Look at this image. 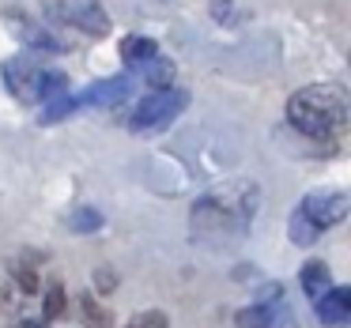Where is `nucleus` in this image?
I'll return each mask as SVG.
<instances>
[{
    "instance_id": "f257e3e1",
    "label": "nucleus",
    "mask_w": 351,
    "mask_h": 328,
    "mask_svg": "<svg viewBox=\"0 0 351 328\" xmlns=\"http://www.w3.org/2000/svg\"><path fill=\"white\" fill-rule=\"evenodd\" d=\"M257 204H261V189L253 181H234V185L204 192L200 200H193V212H189L193 234L212 245L242 238L250 230V219L257 212Z\"/></svg>"
},
{
    "instance_id": "f03ea898",
    "label": "nucleus",
    "mask_w": 351,
    "mask_h": 328,
    "mask_svg": "<svg viewBox=\"0 0 351 328\" xmlns=\"http://www.w3.org/2000/svg\"><path fill=\"white\" fill-rule=\"evenodd\" d=\"M287 121L302 136L328 140L336 132H343V125H348V94L336 84L302 87V91H295L287 99Z\"/></svg>"
},
{
    "instance_id": "7ed1b4c3",
    "label": "nucleus",
    "mask_w": 351,
    "mask_h": 328,
    "mask_svg": "<svg viewBox=\"0 0 351 328\" xmlns=\"http://www.w3.org/2000/svg\"><path fill=\"white\" fill-rule=\"evenodd\" d=\"M46 19L61 27H76L91 38L110 34V16L102 12L99 0H46Z\"/></svg>"
},
{
    "instance_id": "20e7f679",
    "label": "nucleus",
    "mask_w": 351,
    "mask_h": 328,
    "mask_svg": "<svg viewBox=\"0 0 351 328\" xmlns=\"http://www.w3.org/2000/svg\"><path fill=\"white\" fill-rule=\"evenodd\" d=\"M185 106H189V94L178 91V87H162V91H155V94H147V99L136 102V110H132V117H129V129L132 132L162 129V125H170Z\"/></svg>"
},
{
    "instance_id": "39448f33",
    "label": "nucleus",
    "mask_w": 351,
    "mask_h": 328,
    "mask_svg": "<svg viewBox=\"0 0 351 328\" xmlns=\"http://www.w3.org/2000/svg\"><path fill=\"white\" fill-rule=\"evenodd\" d=\"M348 207H351L348 192H310V197L298 204V212H302L317 230H328V227H336V223H343Z\"/></svg>"
},
{
    "instance_id": "423d86ee",
    "label": "nucleus",
    "mask_w": 351,
    "mask_h": 328,
    "mask_svg": "<svg viewBox=\"0 0 351 328\" xmlns=\"http://www.w3.org/2000/svg\"><path fill=\"white\" fill-rule=\"evenodd\" d=\"M234 325L238 328H291L295 313H291V305L283 298H276V302H257L250 310H238Z\"/></svg>"
},
{
    "instance_id": "0eeeda50",
    "label": "nucleus",
    "mask_w": 351,
    "mask_h": 328,
    "mask_svg": "<svg viewBox=\"0 0 351 328\" xmlns=\"http://www.w3.org/2000/svg\"><path fill=\"white\" fill-rule=\"evenodd\" d=\"M38 76H42V68L31 57H12V61H4V84H8V91L19 102H38Z\"/></svg>"
},
{
    "instance_id": "6e6552de",
    "label": "nucleus",
    "mask_w": 351,
    "mask_h": 328,
    "mask_svg": "<svg viewBox=\"0 0 351 328\" xmlns=\"http://www.w3.org/2000/svg\"><path fill=\"white\" fill-rule=\"evenodd\" d=\"M129 91H132L129 76H110V79L91 84L87 91H80L76 102H80V106H102V110H110V106H117V102L129 99Z\"/></svg>"
},
{
    "instance_id": "1a4fd4ad",
    "label": "nucleus",
    "mask_w": 351,
    "mask_h": 328,
    "mask_svg": "<svg viewBox=\"0 0 351 328\" xmlns=\"http://www.w3.org/2000/svg\"><path fill=\"white\" fill-rule=\"evenodd\" d=\"M313 310H317V320L325 328H343L351 320V290L348 287H328L325 294L313 302Z\"/></svg>"
},
{
    "instance_id": "9d476101",
    "label": "nucleus",
    "mask_w": 351,
    "mask_h": 328,
    "mask_svg": "<svg viewBox=\"0 0 351 328\" xmlns=\"http://www.w3.org/2000/svg\"><path fill=\"white\" fill-rule=\"evenodd\" d=\"M298 283H302L306 298H310V302H317V298L325 294L328 287H332V275H328V264H325V260H306V264H302V272H298Z\"/></svg>"
},
{
    "instance_id": "9b49d317",
    "label": "nucleus",
    "mask_w": 351,
    "mask_h": 328,
    "mask_svg": "<svg viewBox=\"0 0 351 328\" xmlns=\"http://www.w3.org/2000/svg\"><path fill=\"white\" fill-rule=\"evenodd\" d=\"M155 53H159V46H155L152 38H144V34H125L121 38V61L129 64V68H144Z\"/></svg>"
},
{
    "instance_id": "f8f14e48",
    "label": "nucleus",
    "mask_w": 351,
    "mask_h": 328,
    "mask_svg": "<svg viewBox=\"0 0 351 328\" xmlns=\"http://www.w3.org/2000/svg\"><path fill=\"white\" fill-rule=\"evenodd\" d=\"M16 31H19V38H23L31 49H38V53H64V46L46 31V27H38V23H23V16H19Z\"/></svg>"
},
{
    "instance_id": "ddd939ff",
    "label": "nucleus",
    "mask_w": 351,
    "mask_h": 328,
    "mask_svg": "<svg viewBox=\"0 0 351 328\" xmlns=\"http://www.w3.org/2000/svg\"><path fill=\"white\" fill-rule=\"evenodd\" d=\"M140 72H144V79L155 87V91H162V87L174 84V61H167L162 53H155L152 61H147L144 68H140Z\"/></svg>"
},
{
    "instance_id": "4468645a",
    "label": "nucleus",
    "mask_w": 351,
    "mask_h": 328,
    "mask_svg": "<svg viewBox=\"0 0 351 328\" xmlns=\"http://www.w3.org/2000/svg\"><path fill=\"white\" fill-rule=\"evenodd\" d=\"M287 234H291V242H295V245H313L321 238V230L295 207V212H291V223H287Z\"/></svg>"
},
{
    "instance_id": "2eb2a0df",
    "label": "nucleus",
    "mask_w": 351,
    "mask_h": 328,
    "mask_svg": "<svg viewBox=\"0 0 351 328\" xmlns=\"http://www.w3.org/2000/svg\"><path fill=\"white\" fill-rule=\"evenodd\" d=\"M72 110H80V102H76V94H57V99H49L46 102V110H42V125H57V121H64V117L72 114Z\"/></svg>"
},
{
    "instance_id": "dca6fc26",
    "label": "nucleus",
    "mask_w": 351,
    "mask_h": 328,
    "mask_svg": "<svg viewBox=\"0 0 351 328\" xmlns=\"http://www.w3.org/2000/svg\"><path fill=\"white\" fill-rule=\"evenodd\" d=\"M64 310H69V298H64V287L53 279L46 287V294H42V317L57 320V317H64Z\"/></svg>"
},
{
    "instance_id": "f3484780",
    "label": "nucleus",
    "mask_w": 351,
    "mask_h": 328,
    "mask_svg": "<svg viewBox=\"0 0 351 328\" xmlns=\"http://www.w3.org/2000/svg\"><path fill=\"white\" fill-rule=\"evenodd\" d=\"M80 313H84V325H87V328H114V317H110V310H102V305L95 302L91 294L80 298Z\"/></svg>"
},
{
    "instance_id": "a211bd4d",
    "label": "nucleus",
    "mask_w": 351,
    "mask_h": 328,
    "mask_svg": "<svg viewBox=\"0 0 351 328\" xmlns=\"http://www.w3.org/2000/svg\"><path fill=\"white\" fill-rule=\"evenodd\" d=\"M69 227L76 230V234H95V230H102V215L95 212V207H76Z\"/></svg>"
},
{
    "instance_id": "6ab92c4d",
    "label": "nucleus",
    "mask_w": 351,
    "mask_h": 328,
    "mask_svg": "<svg viewBox=\"0 0 351 328\" xmlns=\"http://www.w3.org/2000/svg\"><path fill=\"white\" fill-rule=\"evenodd\" d=\"M125 328H170V317L159 313V310H144V313H136Z\"/></svg>"
},
{
    "instance_id": "aec40b11",
    "label": "nucleus",
    "mask_w": 351,
    "mask_h": 328,
    "mask_svg": "<svg viewBox=\"0 0 351 328\" xmlns=\"http://www.w3.org/2000/svg\"><path fill=\"white\" fill-rule=\"evenodd\" d=\"M95 287H99V294H110V290L117 287V275L110 272V268H99V272H95Z\"/></svg>"
},
{
    "instance_id": "412c9836",
    "label": "nucleus",
    "mask_w": 351,
    "mask_h": 328,
    "mask_svg": "<svg viewBox=\"0 0 351 328\" xmlns=\"http://www.w3.org/2000/svg\"><path fill=\"white\" fill-rule=\"evenodd\" d=\"M16 283L27 290V294H34V290H38V279H34L31 268H19V272H16Z\"/></svg>"
},
{
    "instance_id": "4be33fe9",
    "label": "nucleus",
    "mask_w": 351,
    "mask_h": 328,
    "mask_svg": "<svg viewBox=\"0 0 351 328\" xmlns=\"http://www.w3.org/2000/svg\"><path fill=\"white\" fill-rule=\"evenodd\" d=\"M230 4H234V0H212V16H215V23H227V19H230Z\"/></svg>"
},
{
    "instance_id": "5701e85b",
    "label": "nucleus",
    "mask_w": 351,
    "mask_h": 328,
    "mask_svg": "<svg viewBox=\"0 0 351 328\" xmlns=\"http://www.w3.org/2000/svg\"><path fill=\"white\" fill-rule=\"evenodd\" d=\"M276 298H280V287H276V283H268L265 290H257V302H276Z\"/></svg>"
},
{
    "instance_id": "b1692460",
    "label": "nucleus",
    "mask_w": 351,
    "mask_h": 328,
    "mask_svg": "<svg viewBox=\"0 0 351 328\" xmlns=\"http://www.w3.org/2000/svg\"><path fill=\"white\" fill-rule=\"evenodd\" d=\"M19 328H46V325H42V320H23Z\"/></svg>"
}]
</instances>
